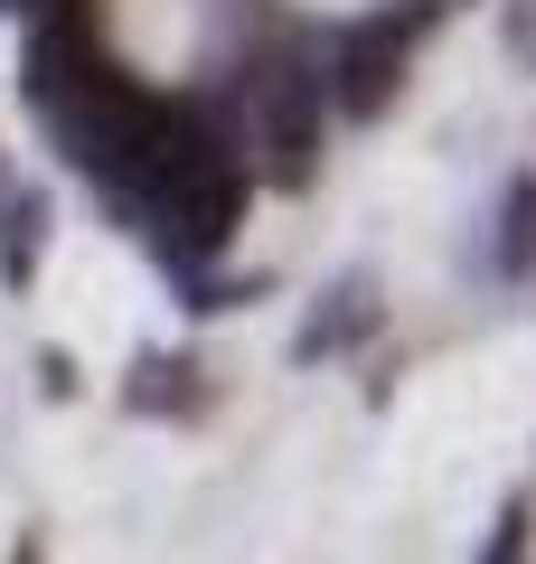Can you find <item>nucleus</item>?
<instances>
[{
	"mask_svg": "<svg viewBox=\"0 0 536 564\" xmlns=\"http://www.w3.org/2000/svg\"><path fill=\"white\" fill-rule=\"evenodd\" d=\"M245 104H255L264 132V180L274 188H311L320 180V132H330V85H320V57L301 39H274L245 57Z\"/></svg>",
	"mask_w": 536,
	"mask_h": 564,
	"instance_id": "nucleus-1",
	"label": "nucleus"
},
{
	"mask_svg": "<svg viewBox=\"0 0 536 564\" xmlns=\"http://www.w3.org/2000/svg\"><path fill=\"white\" fill-rule=\"evenodd\" d=\"M442 20V0H415V10H386V20H357L349 39H339V57H330V104L339 113H357V122H377L386 104L405 95V66H415V39Z\"/></svg>",
	"mask_w": 536,
	"mask_h": 564,
	"instance_id": "nucleus-2",
	"label": "nucleus"
},
{
	"mask_svg": "<svg viewBox=\"0 0 536 564\" xmlns=\"http://www.w3.org/2000/svg\"><path fill=\"white\" fill-rule=\"evenodd\" d=\"M39 245H47V198H20L10 217H0V273L29 282L39 273Z\"/></svg>",
	"mask_w": 536,
	"mask_h": 564,
	"instance_id": "nucleus-3",
	"label": "nucleus"
},
{
	"mask_svg": "<svg viewBox=\"0 0 536 564\" xmlns=\"http://www.w3.org/2000/svg\"><path fill=\"white\" fill-rule=\"evenodd\" d=\"M499 273H536V180L508 188V236H499Z\"/></svg>",
	"mask_w": 536,
	"mask_h": 564,
	"instance_id": "nucleus-4",
	"label": "nucleus"
},
{
	"mask_svg": "<svg viewBox=\"0 0 536 564\" xmlns=\"http://www.w3.org/2000/svg\"><path fill=\"white\" fill-rule=\"evenodd\" d=\"M527 555H536V499H508L490 545H480V564H527Z\"/></svg>",
	"mask_w": 536,
	"mask_h": 564,
	"instance_id": "nucleus-5",
	"label": "nucleus"
},
{
	"mask_svg": "<svg viewBox=\"0 0 536 564\" xmlns=\"http://www.w3.org/2000/svg\"><path fill=\"white\" fill-rule=\"evenodd\" d=\"M508 57L536 66V0H508Z\"/></svg>",
	"mask_w": 536,
	"mask_h": 564,
	"instance_id": "nucleus-6",
	"label": "nucleus"
},
{
	"mask_svg": "<svg viewBox=\"0 0 536 564\" xmlns=\"http://www.w3.org/2000/svg\"><path fill=\"white\" fill-rule=\"evenodd\" d=\"M10 564H39V545H20V555H10Z\"/></svg>",
	"mask_w": 536,
	"mask_h": 564,
	"instance_id": "nucleus-7",
	"label": "nucleus"
}]
</instances>
